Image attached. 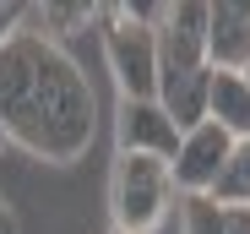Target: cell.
I'll return each mask as SVG.
<instances>
[{
    "instance_id": "obj_14",
    "label": "cell",
    "mask_w": 250,
    "mask_h": 234,
    "mask_svg": "<svg viewBox=\"0 0 250 234\" xmlns=\"http://www.w3.org/2000/svg\"><path fill=\"white\" fill-rule=\"evenodd\" d=\"M223 234H250V207H234L229 213V229Z\"/></svg>"
},
{
    "instance_id": "obj_10",
    "label": "cell",
    "mask_w": 250,
    "mask_h": 234,
    "mask_svg": "<svg viewBox=\"0 0 250 234\" xmlns=\"http://www.w3.org/2000/svg\"><path fill=\"white\" fill-rule=\"evenodd\" d=\"M93 17H98L93 0H44V6H27V22H22V27H27V33H44L49 44H65V38L82 33Z\"/></svg>"
},
{
    "instance_id": "obj_13",
    "label": "cell",
    "mask_w": 250,
    "mask_h": 234,
    "mask_svg": "<svg viewBox=\"0 0 250 234\" xmlns=\"http://www.w3.org/2000/svg\"><path fill=\"white\" fill-rule=\"evenodd\" d=\"M22 22H27V6H22V0H0V44H6L11 33H22Z\"/></svg>"
},
{
    "instance_id": "obj_11",
    "label": "cell",
    "mask_w": 250,
    "mask_h": 234,
    "mask_svg": "<svg viewBox=\"0 0 250 234\" xmlns=\"http://www.w3.org/2000/svg\"><path fill=\"white\" fill-rule=\"evenodd\" d=\"M223 213H234V207H250V136L245 142H234V152H229V164H223V174H218V185L207 191Z\"/></svg>"
},
{
    "instance_id": "obj_5",
    "label": "cell",
    "mask_w": 250,
    "mask_h": 234,
    "mask_svg": "<svg viewBox=\"0 0 250 234\" xmlns=\"http://www.w3.org/2000/svg\"><path fill=\"white\" fill-rule=\"evenodd\" d=\"M229 152H234V136H229L223 126H212V120H201L196 131H185V136H180V152H174V164H169L174 191H180V196H207V191L218 185V174H223V164H229Z\"/></svg>"
},
{
    "instance_id": "obj_2",
    "label": "cell",
    "mask_w": 250,
    "mask_h": 234,
    "mask_svg": "<svg viewBox=\"0 0 250 234\" xmlns=\"http://www.w3.org/2000/svg\"><path fill=\"white\" fill-rule=\"evenodd\" d=\"M174 207H180V191H174L169 164L136 158V152H114V169H109L114 234H158Z\"/></svg>"
},
{
    "instance_id": "obj_15",
    "label": "cell",
    "mask_w": 250,
    "mask_h": 234,
    "mask_svg": "<svg viewBox=\"0 0 250 234\" xmlns=\"http://www.w3.org/2000/svg\"><path fill=\"white\" fill-rule=\"evenodd\" d=\"M0 234H22V223H17V213H11L6 196H0Z\"/></svg>"
},
{
    "instance_id": "obj_12",
    "label": "cell",
    "mask_w": 250,
    "mask_h": 234,
    "mask_svg": "<svg viewBox=\"0 0 250 234\" xmlns=\"http://www.w3.org/2000/svg\"><path fill=\"white\" fill-rule=\"evenodd\" d=\"M174 229H180V234H223V229H229V213H223L212 196H180Z\"/></svg>"
},
{
    "instance_id": "obj_3",
    "label": "cell",
    "mask_w": 250,
    "mask_h": 234,
    "mask_svg": "<svg viewBox=\"0 0 250 234\" xmlns=\"http://www.w3.org/2000/svg\"><path fill=\"white\" fill-rule=\"evenodd\" d=\"M104 22V60L109 76L120 82V98H152L158 93V27L136 22L125 11V0L98 6Z\"/></svg>"
},
{
    "instance_id": "obj_4",
    "label": "cell",
    "mask_w": 250,
    "mask_h": 234,
    "mask_svg": "<svg viewBox=\"0 0 250 234\" xmlns=\"http://www.w3.org/2000/svg\"><path fill=\"white\" fill-rule=\"evenodd\" d=\"M207 0H169L158 22V82L207 71Z\"/></svg>"
},
{
    "instance_id": "obj_16",
    "label": "cell",
    "mask_w": 250,
    "mask_h": 234,
    "mask_svg": "<svg viewBox=\"0 0 250 234\" xmlns=\"http://www.w3.org/2000/svg\"><path fill=\"white\" fill-rule=\"evenodd\" d=\"M239 76H245V87H250V65H245V71H239Z\"/></svg>"
},
{
    "instance_id": "obj_1",
    "label": "cell",
    "mask_w": 250,
    "mask_h": 234,
    "mask_svg": "<svg viewBox=\"0 0 250 234\" xmlns=\"http://www.w3.org/2000/svg\"><path fill=\"white\" fill-rule=\"evenodd\" d=\"M0 131L44 164H76L98 136V93L65 44L11 33L0 44Z\"/></svg>"
},
{
    "instance_id": "obj_6",
    "label": "cell",
    "mask_w": 250,
    "mask_h": 234,
    "mask_svg": "<svg viewBox=\"0 0 250 234\" xmlns=\"http://www.w3.org/2000/svg\"><path fill=\"white\" fill-rule=\"evenodd\" d=\"M114 142H120V152L158 158V164H174V152H180V131H174L169 114L158 109V98H120Z\"/></svg>"
},
{
    "instance_id": "obj_8",
    "label": "cell",
    "mask_w": 250,
    "mask_h": 234,
    "mask_svg": "<svg viewBox=\"0 0 250 234\" xmlns=\"http://www.w3.org/2000/svg\"><path fill=\"white\" fill-rule=\"evenodd\" d=\"M207 87H212V65L207 71H196V76H163L158 82V109L174 120V131L185 136V131H196L201 120H207Z\"/></svg>"
},
{
    "instance_id": "obj_18",
    "label": "cell",
    "mask_w": 250,
    "mask_h": 234,
    "mask_svg": "<svg viewBox=\"0 0 250 234\" xmlns=\"http://www.w3.org/2000/svg\"><path fill=\"white\" fill-rule=\"evenodd\" d=\"M109 234H114V229H109Z\"/></svg>"
},
{
    "instance_id": "obj_17",
    "label": "cell",
    "mask_w": 250,
    "mask_h": 234,
    "mask_svg": "<svg viewBox=\"0 0 250 234\" xmlns=\"http://www.w3.org/2000/svg\"><path fill=\"white\" fill-rule=\"evenodd\" d=\"M0 147H6V131H0Z\"/></svg>"
},
{
    "instance_id": "obj_7",
    "label": "cell",
    "mask_w": 250,
    "mask_h": 234,
    "mask_svg": "<svg viewBox=\"0 0 250 234\" xmlns=\"http://www.w3.org/2000/svg\"><path fill=\"white\" fill-rule=\"evenodd\" d=\"M207 60L218 71H245L250 65V0L207 6Z\"/></svg>"
},
{
    "instance_id": "obj_9",
    "label": "cell",
    "mask_w": 250,
    "mask_h": 234,
    "mask_svg": "<svg viewBox=\"0 0 250 234\" xmlns=\"http://www.w3.org/2000/svg\"><path fill=\"white\" fill-rule=\"evenodd\" d=\"M207 120L223 126L234 142L250 136V87L239 71H218L212 65V87H207Z\"/></svg>"
}]
</instances>
